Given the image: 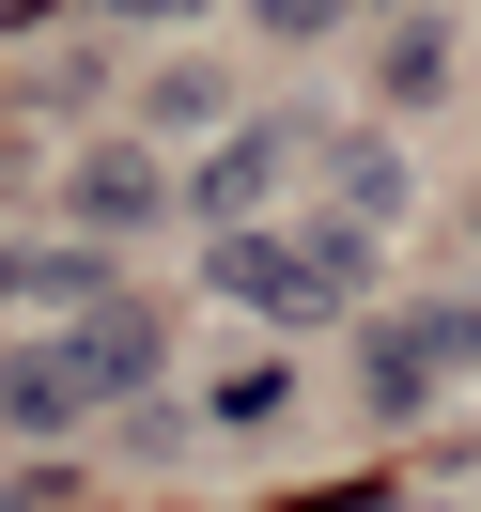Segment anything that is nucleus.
<instances>
[{"instance_id":"f03ea898","label":"nucleus","mask_w":481,"mask_h":512,"mask_svg":"<svg viewBox=\"0 0 481 512\" xmlns=\"http://www.w3.org/2000/svg\"><path fill=\"white\" fill-rule=\"evenodd\" d=\"M249 16H264V32H342L357 0H249Z\"/></svg>"},{"instance_id":"f257e3e1","label":"nucleus","mask_w":481,"mask_h":512,"mask_svg":"<svg viewBox=\"0 0 481 512\" xmlns=\"http://www.w3.org/2000/svg\"><path fill=\"white\" fill-rule=\"evenodd\" d=\"M450 78V32H388V109H419Z\"/></svg>"}]
</instances>
